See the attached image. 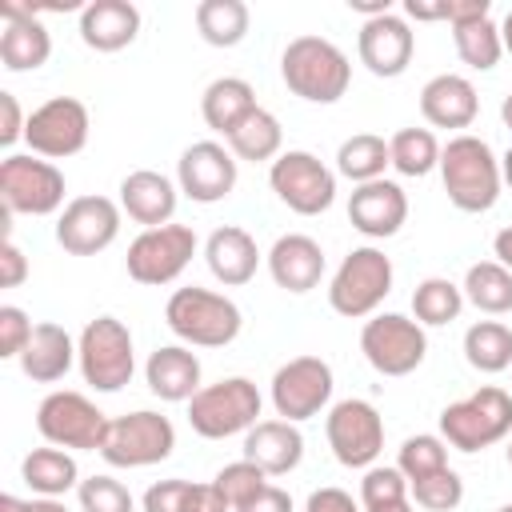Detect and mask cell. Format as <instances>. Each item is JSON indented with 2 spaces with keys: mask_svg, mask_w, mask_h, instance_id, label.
<instances>
[{
  "mask_svg": "<svg viewBox=\"0 0 512 512\" xmlns=\"http://www.w3.org/2000/svg\"><path fill=\"white\" fill-rule=\"evenodd\" d=\"M500 180H504V184L512 188V148H508V152L500 156Z\"/></svg>",
  "mask_w": 512,
  "mask_h": 512,
  "instance_id": "6f0895ef",
  "label": "cell"
},
{
  "mask_svg": "<svg viewBox=\"0 0 512 512\" xmlns=\"http://www.w3.org/2000/svg\"><path fill=\"white\" fill-rule=\"evenodd\" d=\"M500 116H504V128L512 132V92L504 96V104H500Z\"/></svg>",
  "mask_w": 512,
  "mask_h": 512,
  "instance_id": "91938a15",
  "label": "cell"
},
{
  "mask_svg": "<svg viewBox=\"0 0 512 512\" xmlns=\"http://www.w3.org/2000/svg\"><path fill=\"white\" fill-rule=\"evenodd\" d=\"M140 32V8L128 0H92L80 8V40L96 52H120Z\"/></svg>",
  "mask_w": 512,
  "mask_h": 512,
  "instance_id": "484cf974",
  "label": "cell"
},
{
  "mask_svg": "<svg viewBox=\"0 0 512 512\" xmlns=\"http://www.w3.org/2000/svg\"><path fill=\"white\" fill-rule=\"evenodd\" d=\"M260 392L248 376H228L216 384H204L192 400H188V424L196 436L204 440H224L236 432H248L252 424H260Z\"/></svg>",
  "mask_w": 512,
  "mask_h": 512,
  "instance_id": "8992f818",
  "label": "cell"
},
{
  "mask_svg": "<svg viewBox=\"0 0 512 512\" xmlns=\"http://www.w3.org/2000/svg\"><path fill=\"white\" fill-rule=\"evenodd\" d=\"M120 236V204L108 196H76L56 220V244L72 256H96Z\"/></svg>",
  "mask_w": 512,
  "mask_h": 512,
  "instance_id": "e0dca14e",
  "label": "cell"
},
{
  "mask_svg": "<svg viewBox=\"0 0 512 512\" xmlns=\"http://www.w3.org/2000/svg\"><path fill=\"white\" fill-rule=\"evenodd\" d=\"M224 140H228V152H232L236 160L260 164V160H276V156H280L284 132H280V120H276L268 108H256V112H248V116L240 120V128H236L232 136H224Z\"/></svg>",
  "mask_w": 512,
  "mask_h": 512,
  "instance_id": "836d02e7",
  "label": "cell"
},
{
  "mask_svg": "<svg viewBox=\"0 0 512 512\" xmlns=\"http://www.w3.org/2000/svg\"><path fill=\"white\" fill-rule=\"evenodd\" d=\"M76 496H80V512H136L132 492L120 480H112V476H88V480H80Z\"/></svg>",
  "mask_w": 512,
  "mask_h": 512,
  "instance_id": "7bdbcfd3",
  "label": "cell"
},
{
  "mask_svg": "<svg viewBox=\"0 0 512 512\" xmlns=\"http://www.w3.org/2000/svg\"><path fill=\"white\" fill-rule=\"evenodd\" d=\"M328 448L344 468H372L376 456L384 452V420L368 400H340L332 404L328 420Z\"/></svg>",
  "mask_w": 512,
  "mask_h": 512,
  "instance_id": "5bb4252c",
  "label": "cell"
},
{
  "mask_svg": "<svg viewBox=\"0 0 512 512\" xmlns=\"http://www.w3.org/2000/svg\"><path fill=\"white\" fill-rule=\"evenodd\" d=\"M220 492H224V500L232 504V512L240 508V504H248L256 492H264L268 488V472H260L252 460H236V464H224L220 472H216V480H212Z\"/></svg>",
  "mask_w": 512,
  "mask_h": 512,
  "instance_id": "b9f144b4",
  "label": "cell"
},
{
  "mask_svg": "<svg viewBox=\"0 0 512 512\" xmlns=\"http://www.w3.org/2000/svg\"><path fill=\"white\" fill-rule=\"evenodd\" d=\"M464 360L488 376L512 368V328L500 320H476L464 332Z\"/></svg>",
  "mask_w": 512,
  "mask_h": 512,
  "instance_id": "e575fe53",
  "label": "cell"
},
{
  "mask_svg": "<svg viewBox=\"0 0 512 512\" xmlns=\"http://www.w3.org/2000/svg\"><path fill=\"white\" fill-rule=\"evenodd\" d=\"M196 256V232L188 224H164V228H144L128 244V276L144 288L172 284Z\"/></svg>",
  "mask_w": 512,
  "mask_h": 512,
  "instance_id": "4fadbf2b",
  "label": "cell"
},
{
  "mask_svg": "<svg viewBox=\"0 0 512 512\" xmlns=\"http://www.w3.org/2000/svg\"><path fill=\"white\" fill-rule=\"evenodd\" d=\"M192 480H160L144 492V512H184Z\"/></svg>",
  "mask_w": 512,
  "mask_h": 512,
  "instance_id": "bcb514c9",
  "label": "cell"
},
{
  "mask_svg": "<svg viewBox=\"0 0 512 512\" xmlns=\"http://www.w3.org/2000/svg\"><path fill=\"white\" fill-rule=\"evenodd\" d=\"M492 252H496V264H504V268L512 272V224L496 232V240H492Z\"/></svg>",
  "mask_w": 512,
  "mask_h": 512,
  "instance_id": "db71d44e",
  "label": "cell"
},
{
  "mask_svg": "<svg viewBox=\"0 0 512 512\" xmlns=\"http://www.w3.org/2000/svg\"><path fill=\"white\" fill-rule=\"evenodd\" d=\"M176 184L196 204H216L236 188V156L216 140H196L176 160Z\"/></svg>",
  "mask_w": 512,
  "mask_h": 512,
  "instance_id": "ac0fdd59",
  "label": "cell"
},
{
  "mask_svg": "<svg viewBox=\"0 0 512 512\" xmlns=\"http://www.w3.org/2000/svg\"><path fill=\"white\" fill-rule=\"evenodd\" d=\"M496 512H512V504H504V508H496Z\"/></svg>",
  "mask_w": 512,
  "mask_h": 512,
  "instance_id": "6125c7cd",
  "label": "cell"
},
{
  "mask_svg": "<svg viewBox=\"0 0 512 512\" xmlns=\"http://www.w3.org/2000/svg\"><path fill=\"white\" fill-rule=\"evenodd\" d=\"M392 164L388 156V140L384 136H372V132H356L340 144L336 152V172L348 176L352 184H372V180H384V168Z\"/></svg>",
  "mask_w": 512,
  "mask_h": 512,
  "instance_id": "d590c367",
  "label": "cell"
},
{
  "mask_svg": "<svg viewBox=\"0 0 512 512\" xmlns=\"http://www.w3.org/2000/svg\"><path fill=\"white\" fill-rule=\"evenodd\" d=\"M108 416L80 392H48L36 408V428L52 448L100 452L108 436Z\"/></svg>",
  "mask_w": 512,
  "mask_h": 512,
  "instance_id": "7c38bea8",
  "label": "cell"
},
{
  "mask_svg": "<svg viewBox=\"0 0 512 512\" xmlns=\"http://www.w3.org/2000/svg\"><path fill=\"white\" fill-rule=\"evenodd\" d=\"M252 12L244 0H200L196 4V28L204 44L212 48H236L248 36Z\"/></svg>",
  "mask_w": 512,
  "mask_h": 512,
  "instance_id": "1f68e13d",
  "label": "cell"
},
{
  "mask_svg": "<svg viewBox=\"0 0 512 512\" xmlns=\"http://www.w3.org/2000/svg\"><path fill=\"white\" fill-rule=\"evenodd\" d=\"M0 512H68L60 500L52 496H36V500H20V496H0Z\"/></svg>",
  "mask_w": 512,
  "mask_h": 512,
  "instance_id": "f5cc1de1",
  "label": "cell"
},
{
  "mask_svg": "<svg viewBox=\"0 0 512 512\" xmlns=\"http://www.w3.org/2000/svg\"><path fill=\"white\" fill-rule=\"evenodd\" d=\"M164 324L192 348H224L240 336V308L212 288H176L164 304Z\"/></svg>",
  "mask_w": 512,
  "mask_h": 512,
  "instance_id": "3957f363",
  "label": "cell"
},
{
  "mask_svg": "<svg viewBox=\"0 0 512 512\" xmlns=\"http://www.w3.org/2000/svg\"><path fill=\"white\" fill-rule=\"evenodd\" d=\"M72 360H76L72 336H68L60 324L44 320V324L32 328V336H28L24 352H20V372H24L32 384H56V380L68 376Z\"/></svg>",
  "mask_w": 512,
  "mask_h": 512,
  "instance_id": "f1b7e54d",
  "label": "cell"
},
{
  "mask_svg": "<svg viewBox=\"0 0 512 512\" xmlns=\"http://www.w3.org/2000/svg\"><path fill=\"white\" fill-rule=\"evenodd\" d=\"M304 512H360V504L344 488H316L304 504Z\"/></svg>",
  "mask_w": 512,
  "mask_h": 512,
  "instance_id": "c3c4849f",
  "label": "cell"
},
{
  "mask_svg": "<svg viewBox=\"0 0 512 512\" xmlns=\"http://www.w3.org/2000/svg\"><path fill=\"white\" fill-rule=\"evenodd\" d=\"M280 76L292 96L308 104H336L352 84L348 56L324 36H296L280 56Z\"/></svg>",
  "mask_w": 512,
  "mask_h": 512,
  "instance_id": "7a4b0ae2",
  "label": "cell"
},
{
  "mask_svg": "<svg viewBox=\"0 0 512 512\" xmlns=\"http://www.w3.org/2000/svg\"><path fill=\"white\" fill-rule=\"evenodd\" d=\"M372 512H412V500H396V504H384V508H372Z\"/></svg>",
  "mask_w": 512,
  "mask_h": 512,
  "instance_id": "680465c9",
  "label": "cell"
},
{
  "mask_svg": "<svg viewBox=\"0 0 512 512\" xmlns=\"http://www.w3.org/2000/svg\"><path fill=\"white\" fill-rule=\"evenodd\" d=\"M0 144L4 148H12L20 136H24V128H28V120L20 116V104H16V96L12 92H0Z\"/></svg>",
  "mask_w": 512,
  "mask_h": 512,
  "instance_id": "7dc6e473",
  "label": "cell"
},
{
  "mask_svg": "<svg viewBox=\"0 0 512 512\" xmlns=\"http://www.w3.org/2000/svg\"><path fill=\"white\" fill-rule=\"evenodd\" d=\"M464 308V292L460 284L444 280V276H428L416 284L412 292V312H416V324H452Z\"/></svg>",
  "mask_w": 512,
  "mask_h": 512,
  "instance_id": "f35d334b",
  "label": "cell"
},
{
  "mask_svg": "<svg viewBox=\"0 0 512 512\" xmlns=\"http://www.w3.org/2000/svg\"><path fill=\"white\" fill-rule=\"evenodd\" d=\"M268 272L284 292H312L324 276V248L304 232H288L272 244Z\"/></svg>",
  "mask_w": 512,
  "mask_h": 512,
  "instance_id": "d4e9b609",
  "label": "cell"
},
{
  "mask_svg": "<svg viewBox=\"0 0 512 512\" xmlns=\"http://www.w3.org/2000/svg\"><path fill=\"white\" fill-rule=\"evenodd\" d=\"M408 496L420 508H428V512H452L464 500V480L452 468H440V472H432L424 480H412L408 484Z\"/></svg>",
  "mask_w": 512,
  "mask_h": 512,
  "instance_id": "60d3db41",
  "label": "cell"
},
{
  "mask_svg": "<svg viewBox=\"0 0 512 512\" xmlns=\"http://www.w3.org/2000/svg\"><path fill=\"white\" fill-rule=\"evenodd\" d=\"M32 328H36V324L24 316V308L4 304V308H0V356H4V360H20V352H24L28 336H32Z\"/></svg>",
  "mask_w": 512,
  "mask_h": 512,
  "instance_id": "f6af8a7d",
  "label": "cell"
},
{
  "mask_svg": "<svg viewBox=\"0 0 512 512\" xmlns=\"http://www.w3.org/2000/svg\"><path fill=\"white\" fill-rule=\"evenodd\" d=\"M504 436H512V396L496 384H484L440 412V440L456 452H484Z\"/></svg>",
  "mask_w": 512,
  "mask_h": 512,
  "instance_id": "277c9868",
  "label": "cell"
},
{
  "mask_svg": "<svg viewBox=\"0 0 512 512\" xmlns=\"http://www.w3.org/2000/svg\"><path fill=\"white\" fill-rule=\"evenodd\" d=\"M396 468L404 472V480H408V484H412V480H424V476H432V472L448 468V444H444L440 436H428V432L408 436V440L400 444Z\"/></svg>",
  "mask_w": 512,
  "mask_h": 512,
  "instance_id": "ab89813d",
  "label": "cell"
},
{
  "mask_svg": "<svg viewBox=\"0 0 512 512\" xmlns=\"http://www.w3.org/2000/svg\"><path fill=\"white\" fill-rule=\"evenodd\" d=\"M404 12H408L412 20H444V0H440V4H420V0H408V4H404Z\"/></svg>",
  "mask_w": 512,
  "mask_h": 512,
  "instance_id": "11a10c76",
  "label": "cell"
},
{
  "mask_svg": "<svg viewBox=\"0 0 512 512\" xmlns=\"http://www.w3.org/2000/svg\"><path fill=\"white\" fill-rule=\"evenodd\" d=\"M20 476L36 496H52V500L64 496L68 488H80V468L68 448H32L20 464Z\"/></svg>",
  "mask_w": 512,
  "mask_h": 512,
  "instance_id": "4dcf8cb0",
  "label": "cell"
},
{
  "mask_svg": "<svg viewBox=\"0 0 512 512\" xmlns=\"http://www.w3.org/2000/svg\"><path fill=\"white\" fill-rule=\"evenodd\" d=\"M396 500H408V480L400 468H368L364 480H360V508L372 512V508H384V504H396Z\"/></svg>",
  "mask_w": 512,
  "mask_h": 512,
  "instance_id": "ee69618b",
  "label": "cell"
},
{
  "mask_svg": "<svg viewBox=\"0 0 512 512\" xmlns=\"http://www.w3.org/2000/svg\"><path fill=\"white\" fill-rule=\"evenodd\" d=\"M144 380H148L152 396H160L168 404H184V400H192L200 392V360L184 344H164V348H156L148 356Z\"/></svg>",
  "mask_w": 512,
  "mask_h": 512,
  "instance_id": "4316f807",
  "label": "cell"
},
{
  "mask_svg": "<svg viewBox=\"0 0 512 512\" xmlns=\"http://www.w3.org/2000/svg\"><path fill=\"white\" fill-rule=\"evenodd\" d=\"M24 276H28L24 252H20L12 240H4V248H0V284H4V288H20Z\"/></svg>",
  "mask_w": 512,
  "mask_h": 512,
  "instance_id": "681fc988",
  "label": "cell"
},
{
  "mask_svg": "<svg viewBox=\"0 0 512 512\" xmlns=\"http://www.w3.org/2000/svg\"><path fill=\"white\" fill-rule=\"evenodd\" d=\"M88 128H92L88 108L76 96H52L28 116L24 140H28L32 156L64 160V156H76L88 144Z\"/></svg>",
  "mask_w": 512,
  "mask_h": 512,
  "instance_id": "2e32d148",
  "label": "cell"
},
{
  "mask_svg": "<svg viewBox=\"0 0 512 512\" xmlns=\"http://www.w3.org/2000/svg\"><path fill=\"white\" fill-rule=\"evenodd\" d=\"M120 212L144 228H164L176 212V184L152 168H136L120 180Z\"/></svg>",
  "mask_w": 512,
  "mask_h": 512,
  "instance_id": "cb8c5ba5",
  "label": "cell"
},
{
  "mask_svg": "<svg viewBox=\"0 0 512 512\" xmlns=\"http://www.w3.org/2000/svg\"><path fill=\"white\" fill-rule=\"evenodd\" d=\"M452 40H456V52L468 68L476 72H488L496 68L504 44H500V24H492V16H480V20H468V24H456L452 28Z\"/></svg>",
  "mask_w": 512,
  "mask_h": 512,
  "instance_id": "74e56055",
  "label": "cell"
},
{
  "mask_svg": "<svg viewBox=\"0 0 512 512\" xmlns=\"http://www.w3.org/2000/svg\"><path fill=\"white\" fill-rule=\"evenodd\" d=\"M464 300L488 316H504L512 312V272L496 260H480L464 272V284H460Z\"/></svg>",
  "mask_w": 512,
  "mask_h": 512,
  "instance_id": "d6a6232c",
  "label": "cell"
},
{
  "mask_svg": "<svg viewBox=\"0 0 512 512\" xmlns=\"http://www.w3.org/2000/svg\"><path fill=\"white\" fill-rule=\"evenodd\" d=\"M0 12H4L0 64H4L8 72H36L40 64H48V56H52V36H48V28L36 20V8L8 0Z\"/></svg>",
  "mask_w": 512,
  "mask_h": 512,
  "instance_id": "44dd1931",
  "label": "cell"
},
{
  "mask_svg": "<svg viewBox=\"0 0 512 512\" xmlns=\"http://www.w3.org/2000/svg\"><path fill=\"white\" fill-rule=\"evenodd\" d=\"M0 200L8 216H52L64 204V172L32 152H12L0 164Z\"/></svg>",
  "mask_w": 512,
  "mask_h": 512,
  "instance_id": "ba28073f",
  "label": "cell"
},
{
  "mask_svg": "<svg viewBox=\"0 0 512 512\" xmlns=\"http://www.w3.org/2000/svg\"><path fill=\"white\" fill-rule=\"evenodd\" d=\"M172 448H176L172 420L160 416V412H152V408H140V412L116 416L108 424V436H104L100 456L112 468H148V464L168 460Z\"/></svg>",
  "mask_w": 512,
  "mask_h": 512,
  "instance_id": "30bf717a",
  "label": "cell"
},
{
  "mask_svg": "<svg viewBox=\"0 0 512 512\" xmlns=\"http://www.w3.org/2000/svg\"><path fill=\"white\" fill-rule=\"evenodd\" d=\"M204 260H208V272L224 284V288H240L256 276V264H260V248L256 240L236 228V224H224L208 236L204 244Z\"/></svg>",
  "mask_w": 512,
  "mask_h": 512,
  "instance_id": "83f0119b",
  "label": "cell"
},
{
  "mask_svg": "<svg viewBox=\"0 0 512 512\" xmlns=\"http://www.w3.org/2000/svg\"><path fill=\"white\" fill-rule=\"evenodd\" d=\"M388 292H392V260L380 248L364 244L340 260V268L328 284V304H332V312H340L348 320H364L384 304Z\"/></svg>",
  "mask_w": 512,
  "mask_h": 512,
  "instance_id": "52a82bcc",
  "label": "cell"
},
{
  "mask_svg": "<svg viewBox=\"0 0 512 512\" xmlns=\"http://www.w3.org/2000/svg\"><path fill=\"white\" fill-rule=\"evenodd\" d=\"M356 52H360V64H364L372 76L392 80V76L408 72L412 52H416V36H412V28H408L404 16L384 12V16H372V20L360 24Z\"/></svg>",
  "mask_w": 512,
  "mask_h": 512,
  "instance_id": "d6986e66",
  "label": "cell"
},
{
  "mask_svg": "<svg viewBox=\"0 0 512 512\" xmlns=\"http://www.w3.org/2000/svg\"><path fill=\"white\" fill-rule=\"evenodd\" d=\"M236 512H292V496L276 484H268L264 492H256L248 504H240Z\"/></svg>",
  "mask_w": 512,
  "mask_h": 512,
  "instance_id": "816d5d0a",
  "label": "cell"
},
{
  "mask_svg": "<svg viewBox=\"0 0 512 512\" xmlns=\"http://www.w3.org/2000/svg\"><path fill=\"white\" fill-rule=\"evenodd\" d=\"M260 104H256V92H252V84L248 80H240V76H220V80H212L208 88H204V96H200V116H204V124L212 128V132H220V136H232L236 128H240V120L248 116V112H256Z\"/></svg>",
  "mask_w": 512,
  "mask_h": 512,
  "instance_id": "f546056e",
  "label": "cell"
},
{
  "mask_svg": "<svg viewBox=\"0 0 512 512\" xmlns=\"http://www.w3.org/2000/svg\"><path fill=\"white\" fill-rule=\"evenodd\" d=\"M304 456V436L292 420H260L244 432V460L268 476H288Z\"/></svg>",
  "mask_w": 512,
  "mask_h": 512,
  "instance_id": "7402d4cb",
  "label": "cell"
},
{
  "mask_svg": "<svg viewBox=\"0 0 512 512\" xmlns=\"http://www.w3.org/2000/svg\"><path fill=\"white\" fill-rule=\"evenodd\" d=\"M184 512H232V504L224 500V492L216 484H192Z\"/></svg>",
  "mask_w": 512,
  "mask_h": 512,
  "instance_id": "f907efd6",
  "label": "cell"
},
{
  "mask_svg": "<svg viewBox=\"0 0 512 512\" xmlns=\"http://www.w3.org/2000/svg\"><path fill=\"white\" fill-rule=\"evenodd\" d=\"M388 156L400 176H428L432 168H440V144L432 128H400L388 140Z\"/></svg>",
  "mask_w": 512,
  "mask_h": 512,
  "instance_id": "8d00e7d4",
  "label": "cell"
},
{
  "mask_svg": "<svg viewBox=\"0 0 512 512\" xmlns=\"http://www.w3.org/2000/svg\"><path fill=\"white\" fill-rule=\"evenodd\" d=\"M360 352L380 376H408L424 364L428 336H424V324H416L400 312H380V316L364 320Z\"/></svg>",
  "mask_w": 512,
  "mask_h": 512,
  "instance_id": "8fae6325",
  "label": "cell"
},
{
  "mask_svg": "<svg viewBox=\"0 0 512 512\" xmlns=\"http://www.w3.org/2000/svg\"><path fill=\"white\" fill-rule=\"evenodd\" d=\"M268 184L280 196V204H288L296 216H320L336 200V172L304 148L280 152L268 168Z\"/></svg>",
  "mask_w": 512,
  "mask_h": 512,
  "instance_id": "9c48e42d",
  "label": "cell"
},
{
  "mask_svg": "<svg viewBox=\"0 0 512 512\" xmlns=\"http://www.w3.org/2000/svg\"><path fill=\"white\" fill-rule=\"evenodd\" d=\"M440 180L460 212H488L500 200V160L480 136H452L440 148Z\"/></svg>",
  "mask_w": 512,
  "mask_h": 512,
  "instance_id": "6da1fadb",
  "label": "cell"
},
{
  "mask_svg": "<svg viewBox=\"0 0 512 512\" xmlns=\"http://www.w3.org/2000/svg\"><path fill=\"white\" fill-rule=\"evenodd\" d=\"M348 220L360 236L368 240H388L404 228L408 220V196L396 180H372L356 184L348 196Z\"/></svg>",
  "mask_w": 512,
  "mask_h": 512,
  "instance_id": "ffe728a7",
  "label": "cell"
},
{
  "mask_svg": "<svg viewBox=\"0 0 512 512\" xmlns=\"http://www.w3.org/2000/svg\"><path fill=\"white\" fill-rule=\"evenodd\" d=\"M76 364L84 384L96 392H120L132 372H136V352H132V332L116 316H96L84 324L76 340Z\"/></svg>",
  "mask_w": 512,
  "mask_h": 512,
  "instance_id": "5b68a950",
  "label": "cell"
},
{
  "mask_svg": "<svg viewBox=\"0 0 512 512\" xmlns=\"http://www.w3.org/2000/svg\"><path fill=\"white\" fill-rule=\"evenodd\" d=\"M500 44H504V52H512V12L500 20Z\"/></svg>",
  "mask_w": 512,
  "mask_h": 512,
  "instance_id": "9f6ffc18",
  "label": "cell"
},
{
  "mask_svg": "<svg viewBox=\"0 0 512 512\" xmlns=\"http://www.w3.org/2000/svg\"><path fill=\"white\" fill-rule=\"evenodd\" d=\"M420 112L432 128H468L480 112V96L468 76L444 72L420 88Z\"/></svg>",
  "mask_w": 512,
  "mask_h": 512,
  "instance_id": "603a6c76",
  "label": "cell"
},
{
  "mask_svg": "<svg viewBox=\"0 0 512 512\" xmlns=\"http://www.w3.org/2000/svg\"><path fill=\"white\" fill-rule=\"evenodd\" d=\"M508 464H512V436H508Z\"/></svg>",
  "mask_w": 512,
  "mask_h": 512,
  "instance_id": "94428289",
  "label": "cell"
},
{
  "mask_svg": "<svg viewBox=\"0 0 512 512\" xmlns=\"http://www.w3.org/2000/svg\"><path fill=\"white\" fill-rule=\"evenodd\" d=\"M332 400V368L320 356H296L272 376V408L280 420H312Z\"/></svg>",
  "mask_w": 512,
  "mask_h": 512,
  "instance_id": "9a60e30c",
  "label": "cell"
}]
</instances>
